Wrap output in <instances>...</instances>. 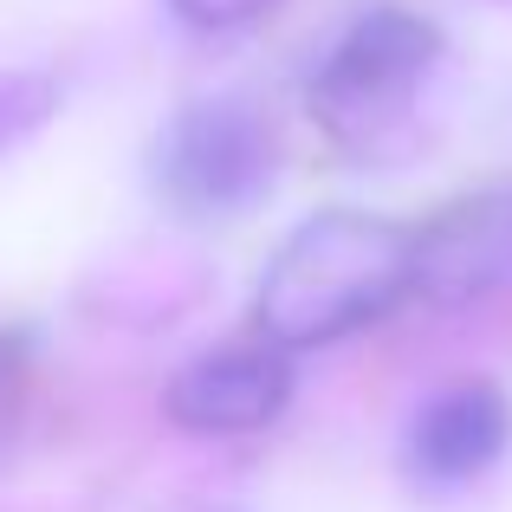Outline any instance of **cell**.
<instances>
[{
  "mask_svg": "<svg viewBox=\"0 0 512 512\" xmlns=\"http://www.w3.org/2000/svg\"><path fill=\"white\" fill-rule=\"evenodd\" d=\"M415 234L363 208H325L292 227L260 279V338L279 350H318L363 331L409 299Z\"/></svg>",
  "mask_w": 512,
  "mask_h": 512,
  "instance_id": "cell-1",
  "label": "cell"
},
{
  "mask_svg": "<svg viewBox=\"0 0 512 512\" xmlns=\"http://www.w3.org/2000/svg\"><path fill=\"white\" fill-rule=\"evenodd\" d=\"M441 59V33L402 7H370L350 20V33L331 46V59L312 78V111L325 117L338 137H376L389 130L422 78Z\"/></svg>",
  "mask_w": 512,
  "mask_h": 512,
  "instance_id": "cell-2",
  "label": "cell"
},
{
  "mask_svg": "<svg viewBox=\"0 0 512 512\" xmlns=\"http://www.w3.org/2000/svg\"><path fill=\"white\" fill-rule=\"evenodd\" d=\"M279 143L266 117L240 98H208L175 111L156 143V182L188 214H240L273 188Z\"/></svg>",
  "mask_w": 512,
  "mask_h": 512,
  "instance_id": "cell-3",
  "label": "cell"
},
{
  "mask_svg": "<svg viewBox=\"0 0 512 512\" xmlns=\"http://www.w3.org/2000/svg\"><path fill=\"white\" fill-rule=\"evenodd\" d=\"M512 286V188L441 208L409 247V292L428 305H474Z\"/></svg>",
  "mask_w": 512,
  "mask_h": 512,
  "instance_id": "cell-4",
  "label": "cell"
},
{
  "mask_svg": "<svg viewBox=\"0 0 512 512\" xmlns=\"http://www.w3.org/2000/svg\"><path fill=\"white\" fill-rule=\"evenodd\" d=\"M292 402V350L266 344H227L182 363L163 389V415L188 435H253L279 422Z\"/></svg>",
  "mask_w": 512,
  "mask_h": 512,
  "instance_id": "cell-5",
  "label": "cell"
},
{
  "mask_svg": "<svg viewBox=\"0 0 512 512\" xmlns=\"http://www.w3.org/2000/svg\"><path fill=\"white\" fill-rule=\"evenodd\" d=\"M512 441V409L493 383H454L422 402L409 422V467L435 487H461V480L487 474Z\"/></svg>",
  "mask_w": 512,
  "mask_h": 512,
  "instance_id": "cell-6",
  "label": "cell"
},
{
  "mask_svg": "<svg viewBox=\"0 0 512 512\" xmlns=\"http://www.w3.org/2000/svg\"><path fill=\"white\" fill-rule=\"evenodd\" d=\"M279 0H169V13L182 26H201V33H234V26L266 20Z\"/></svg>",
  "mask_w": 512,
  "mask_h": 512,
  "instance_id": "cell-7",
  "label": "cell"
},
{
  "mask_svg": "<svg viewBox=\"0 0 512 512\" xmlns=\"http://www.w3.org/2000/svg\"><path fill=\"white\" fill-rule=\"evenodd\" d=\"M13 376H7V363H0V448H7V435H13Z\"/></svg>",
  "mask_w": 512,
  "mask_h": 512,
  "instance_id": "cell-8",
  "label": "cell"
}]
</instances>
